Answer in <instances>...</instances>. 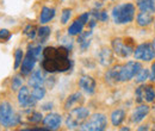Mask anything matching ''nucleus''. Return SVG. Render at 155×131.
<instances>
[{"instance_id":"f257e3e1","label":"nucleus","mask_w":155,"mask_h":131,"mask_svg":"<svg viewBox=\"0 0 155 131\" xmlns=\"http://www.w3.org/2000/svg\"><path fill=\"white\" fill-rule=\"evenodd\" d=\"M69 49L60 45L58 48L47 47L43 49L42 68L49 73H62L71 68V60L68 57Z\"/></svg>"},{"instance_id":"f03ea898","label":"nucleus","mask_w":155,"mask_h":131,"mask_svg":"<svg viewBox=\"0 0 155 131\" xmlns=\"http://www.w3.org/2000/svg\"><path fill=\"white\" fill-rule=\"evenodd\" d=\"M135 6L130 2L117 5L112 8V19L118 25H125L134 20Z\"/></svg>"},{"instance_id":"7ed1b4c3","label":"nucleus","mask_w":155,"mask_h":131,"mask_svg":"<svg viewBox=\"0 0 155 131\" xmlns=\"http://www.w3.org/2000/svg\"><path fill=\"white\" fill-rule=\"evenodd\" d=\"M21 120V117L15 112L12 105L7 101L0 104V126L12 128L18 125Z\"/></svg>"},{"instance_id":"20e7f679","label":"nucleus","mask_w":155,"mask_h":131,"mask_svg":"<svg viewBox=\"0 0 155 131\" xmlns=\"http://www.w3.org/2000/svg\"><path fill=\"white\" fill-rule=\"evenodd\" d=\"M90 116L88 109L84 107V106H78L71 110V112L68 113L67 118H66V126L71 130L77 129L79 126H81Z\"/></svg>"},{"instance_id":"39448f33","label":"nucleus","mask_w":155,"mask_h":131,"mask_svg":"<svg viewBox=\"0 0 155 131\" xmlns=\"http://www.w3.org/2000/svg\"><path fill=\"white\" fill-rule=\"evenodd\" d=\"M107 128V118L103 113H94L87 119L81 126L80 130L84 131H103Z\"/></svg>"},{"instance_id":"423d86ee","label":"nucleus","mask_w":155,"mask_h":131,"mask_svg":"<svg viewBox=\"0 0 155 131\" xmlns=\"http://www.w3.org/2000/svg\"><path fill=\"white\" fill-rule=\"evenodd\" d=\"M141 68H142L141 63L136 61H129L125 64L120 66V72H119L120 82H127V81L133 80L135 75L141 70Z\"/></svg>"},{"instance_id":"0eeeda50","label":"nucleus","mask_w":155,"mask_h":131,"mask_svg":"<svg viewBox=\"0 0 155 131\" xmlns=\"http://www.w3.org/2000/svg\"><path fill=\"white\" fill-rule=\"evenodd\" d=\"M134 57L135 60H141V61H146L149 62L155 58V48L152 43H142L140 45L136 47L134 49Z\"/></svg>"},{"instance_id":"6e6552de","label":"nucleus","mask_w":155,"mask_h":131,"mask_svg":"<svg viewBox=\"0 0 155 131\" xmlns=\"http://www.w3.org/2000/svg\"><path fill=\"white\" fill-rule=\"evenodd\" d=\"M111 45L114 53L119 57H129L134 54V48L122 38H114Z\"/></svg>"},{"instance_id":"1a4fd4ad","label":"nucleus","mask_w":155,"mask_h":131,"mask_svg":"<svg viewBox=\"0 0 155 131\" xmlns=\"http://www.w3.org/2000/svg\"><path fill=\"white\" fill-rule=\"evenodd\" d=\"M37 99L30 93L29 88L25 86H21L18 90V103L23 109H31L37 104Z\"/></svg>"},{"instance_id":"9d476101","label":"nucleus","mask_w":155,"mask_h":131,"mask_svg":"<svg viewBox=\"0 0 155 131\" xmlns=\"http://www.w3.org/2000/svg\"><path fill=\"white\" fill-rule=\"evenodd\" d=\"M38 58L36 57V55L34 54L32 49L29 47L28 49V53L25 57L23 58V62L20 64V74L21 75H29L35 68V64H36V61Z\"/></svg>"},{"instance_id":"9b49d317","label":"nucleus","mask_w":155,"mask_h":131,"mask_svg":"<svg viewBox=\"0 0 155 131\" xmlns=\"http://www.w3.org/2000/svg\"><path fill=\"white\" fill-rule=\"evenodd\" d=\"M96 86H97V82L96 80L90 76V75H82L80 79H79V87L87 94H93L96 92Z\"/></svg>"},{"instance_id":"f8f14e48","label":"nucleus","mask_w":155,"mask_h":131,"mask_svg":"<svg viewBox=\"0 0 155 131\" xmlns=\"http://www.w3.org/2000/svg\"><path fill=\"white\" fill-rule=\"evenodd\" d=\"M62 118L58 113H49L43 118V124L48 130H58L61 126Z\"/></svg>"},{"instance_id":"ddd939ff","label":"nucleus","mask_w":155,"mask_h":131,"mask_svg":"<svg viewBox=\"0 0 155 131\" xmlns=\"http://www.w3.org/2000/svg\"><path fill=\"white\" fill-rule=\"evenodd\" d=\"M98 62L103 66V67H110L111 63L114 62V53L111 49L104 47L99 50L98 53Z\"/></svg>"},{"instance_id":"4468645a","label":"nucleus","mask_w":155,"mask_h":131,"mask_svg":"<svg viewBox=\"0 0 155 131\" xmlns=\"http://www.w3.org/2000/svg\"><path fill=\"white\" fill-rule=\"evenodd\" d=\"M149 111H150V107L148 105H140L138 107H136L135 111L133 112V116H131L133 123H135V124L141 123L148 116Z\"/></svg>"},{"instance_id":"2eb2a0df","label":"nucleus","mask_w":155,"mask_h":131,"mask_svg":"<svg viewBox=\"0 0 155 131\" xmlns=\"http://www.w3.org/2000/svg\"><path fill=\"white\" fill-rule=\"evenodd\" d=\"M119 72H120V66H115L114 68L107 69V72L105 73V81L110 85H115V84L120 82Z\"/></svg>"},{"instance_id":"dca6fc26","label":"nucleus","mask_w":155,"mask_h":131,"mask_svg":"<svg viewBox=\"0 0 155 131\" xmlns=\"http://www.w3.org/2000/svg\"><path fill=\"white\" fill-rule=\"evenodd\" d=\"M82 101H84L82 94L80 93V92H75V93L71 94V95L66 99V101H64V109H66V110H72V109H74L77 105L81 104Z\"/></svg>"},{"instance_id":"f3484780","label":"nucleus","mask_w":155,"mask_h":131,"mask_svg":"<svg viewBox=\"0 0 155 131\" xmlns=\"http://www.w3.org/2000/svg\"><path fill=\"white\" fill-rule=\"evenodd\" d=\"M153 20H154V18H153V15L150 12H143V11H141L137 15V17H136V21H137L138 26H141V28H146V26L150 25L153 23Z\"/></svg>"},{"instance_id":"a211bd4d","label":"nucleus","mask_w":155,"mask_h":131,"mask_svg":"<svg viewBox=\"0 0 155 131\" xmlns=\"http://www.w3.org/2000/svg\"><path fill=\"white\" fill-rule=\"evenodd\" d=\"M85 25H86V23L79 17V18L75 19V20L73 21V24L68 28V35H69V36H77V35H80V34L82 32Z\"/></svg>"},{"instance_id":"6ab92c4d","label":"nucleus","mask_w":155,"mask_h":131,"mask_svg":"<svg viewBox=\"0 0 155 131\" xmlns=\"http://www.w3.org/2000/svg\"><path fill=\"white\" fill-rule=\"evenodd\" d=\"M79 37H78V43H79V45H80V49H81V51H86V49L90 47V44H91V36H92V31L91 30H88V31H86V32H81L80 35H78Z\"/></svg>"},{"instance_id":"aec40b11","label":"nucleus","mask_w":155,"mask_h":131,"mask_svg":"<svg viewBox=\"0 0 155 131\" xmlns=\"http://www.w3.org/2000/svg\"><path fill=\"white\" fill-rule=\"evenodd\" d=\"M54 17H55V8L48 7V6L42 7L41 16H39V21H41V24H47V23H49Z\"/></svg>"},{"instance_id":"412c9836","label":"nucleus","mask_w":155,"mask_h":131,"mask_svg":"<svg viewBox=\"0 0 155 131\" xmlns=\"http://www.w3.org/2000/svg\"><path fill=\"white\" fill-rule=\"evenodd\" d=\"M44 81H45V79H44V76L42 74L41 69H37V70H34L32 72V74L30 76L28 84H29V86L35 87V86H43Z\"/></svg>"},{"instance_id":"4be33fe9","label":"nucleus","mask_w":155,"mask_h":131,"mask_svg":"<svg viewBox=\"0 0 155 131\" xmlns=\"http://www.w3.org/2000/svg\"><path fill=\"white\" fill-rule=\"evenodd\" d=\"M136 5L143 12H155V0H136Z\"/></svg>"},{"instance_id":"5701e85b","label":"nucleus","mask_w":155,"mask_h":131,"mask_svg":"<svg viewBox=\"0 0 155 131\" xmlns=\"http://www.w3.org/2000/svg\"><path fill=\"white\" fill-rule=\"evenodd\" d=\"M110 118H111V123L114 126H119L125 119V111L122 109H117L115 111H112Z\"/></svg>"},{"instance_id":"b1692460","label":"nucleus","mask_w":155,"mask_h":131,"mask_svg":"<svg viewBox=\"0 0 155 131\" xmlns=\"http://www.w3.org/2000/svg\"><path fill=\"white\" fill-rule=\"evenodd\" d=\"M50 34H51V30H50L49 26H41L37 30V36H38L39 43L42 44V43L47 42V39L49 38Z\"/></svg>"},{"instance_id":"393cba45","label":"nucleus","mask_w":155,"mask_h":131,"mask_svg":"<svg viewBox=\"0 0 155 131\" xmlns=\"http://www.w3.org/2000/svg\"><path fill=\"white\" fill-rule=\"evenodd\" d=\"M143 98L147 103H153L155 99V90L153 86H144L143 90Z\"/></svg>"},{"instance_id":"a878e982","label":"nucleus","mask_w":155,"mask_h":131,"mask_svg":"<svg viewBox=\"0 0 155 131\" xmlns=\"http://www.w3.org/2000/svg\"><path fill=\"white\" fill-rule=\"evenodd\" d=\"M150 72L147 68H141V70L135 75V81L137 84H143L144 81H147L149 79Z\"/></svg>"},{"instance_id":"bb28decb","label":"nucleus","mask_w":155,"mask_h":131,"mask_svg":"<svg viewBox=\"0 0 155 131\" xmlns=\"http://www.w3.org/2000/svg\"><path fill=\"white\" fill-rule=\"evenodd\" d=\"M28 117H26V119H28V122L29 123H34V124H36V123H39L41 120H43V116H42V113L41 112H36V111H28Z\"/></svg>"},{"instance_id":"cd10ccee","label":"nucleus","mask_w":155,"mask_h":131,"mask_svg":"<svg viewBox=\"0 0 155 131\" xmlns=\"http://www.w3.org/2000/svg\"><path fill=\"white\" fill-rule=\"evenodd\" d=\"M31 94L37 99V100H42L45 95V88L43 86H35V87H31Z\"/></svg>"},{"instance_id":"c85d7f7f","label":"nucleus","mask_w":155,"mask_h":131,"mask_svg":"<svg viewBox=\"0 0 155 131\" xmlns=\"http://www.w3.org/2000/svg\"><path fill=\"white\" fill-rule=\"evenodd\" d=\"M24 54H23V50L21 49H17L16 53H15V69H18L23 62V58H24Z\"/></svg>"},{"instance_id":"c756f323","label":"nucleus","mask_w":155,"mask_h":131,"mask_svg":"<svg viewBox=\"0 0 155 131\" xmlns=\"http://www.w3.org/2000/svg\"><path fill=\"white\" fill-rule=\"evenodd\" d=\"M23 86V79L18 76V75H16L13 79H12V84H11V90L12 91H18L20 87Z\"/></svg>"},{"instance_id":"7c9ffc66","label":"nucleus","mask_w":155,"mask_h":131,"mask_svg":"<svg viewBox=\"0 0 155 131\" xmlns=\"http://www.w3.org/2000/svg\"><path fill=\"white\" fill-rule=\"evenodd\" d=\"M24 35H26L30 39H34L37 35V31H36V28L34 25H28L24 30Z\"/></svg>"},{"instance_id":"2f4dec72","label":"nucleus","mask_w":155,"mask_h":131,"mask_svg":"<svg viewBox=\"0 0 155 131\" xmlns=\"http://www.w3.org/2000/svg\"><path fill=\"white\" fill-rule=\"evenodd\" d=\"M71 16H72V10L71 8H64L62 11V15H61V23L62 24H67L69 21Z\"/></svg>"},{"instance_id":"473e14b6","label":"nucleus","mask_w":155,"mask_h":131,"mask_svg":"<svg viewBox=\"0 0 155 131\" xmlns=\"http://www.w3.org/2000/svg\"><path fill=\"white\" fill-rule=\"evenodd\" d=\"M143 90H144V86H140L138 88H136L135 92V99L137 103H142L144 101V98H143Z\"/></svg>"},{"instance_id":"72a5a7b5","label":"nucleus","mask_w":155,"mask_h":131,"mask_svg":"<svg viewBox=\"0 0 155 131\" xmlns=\"http://www.w3.org/2000/svg\"><path fill=\"white\" fill-rule=\"evenodd\" d=\"M10 38H11V32L7 29L0 30V41H8Z\"/></svg>"},{"instance_id":"f704fd0d","label":"nucleus","mask_w":155,"mask_h":131,"mask_svg":"<svg viewBox=\"0 0 155 131\" xmlns=\"http://www.w3.org/2000/svg\"><path fill=\"white\" fill-rule=\"evenodd\" d=\"M107 19H109V16H107V13L105 11H99L98 20H100V21H107Z\"/></svg>"},{"instance_id":"c9c22d12","label":"nucleus","mask_w":155,"mask_h":131,"mask_svg":"<svg viewBox=\"0 0 155 131\" xmlns=\"http://www.w3.org/2000/svg\"><path fill=\"white\" fill-rule=\"evenodd\" d=\"M149 79L152 81H155V63L152 66V72H150V75H149Z\"/></svg>"},{"instance_id":"e433bc0d","label":"nucleus","mask_w":155,"mask_h":131,"mask_svg":"<svg viewBox=\"0 0 155 131\" xmlns=\"http://www.w3.org/2000/svg\"><path fill=\"white\" fill-rule=\"evenodd\" d=\"M42 109H43V110H51V109H53V103H48V104L43 105Z\"/></svg>"},{"instance_id":"4c0bfd02","label":"nucleus","mask_w":155,"mask_h":131,"mask_svg":"<svg viewBox=\"0 0 155 131\" xmlns=\"http://www.w3.org/2000/svg\"><path fill=\"white\" fill-rule=\"evenodd\" d=\"M148 129H149V128H148L147 125H142V126L138 128V130H148Z\"/></svg>"},{"instance_id":"58836bf2","label":"nucleus","mask_w":155,"mask_h":131,"mask_svg":"<svg viewBox=\"0 0 155 131\" xmlns=\"http://www.w3.org/2000/svg\"><path fill=\"white\" fill-rule=\"evenodd\" d=\"M153 45H154V48H155V38H154V41H153Z\"/></svg>"},{"instance_id":"ea45409f","label":"nucleus","mask_w":155,"mask_h":131,"mask_svg":"<svg viewBox=\"0 0 155 131\" xmlns=\"http://www.w3.org/2000/svg\"><path fill=\"white\" fill-rule=\"evenodd\" d=\"M154 30H155V21H154Z\"/></svg>"}]
</instances>
